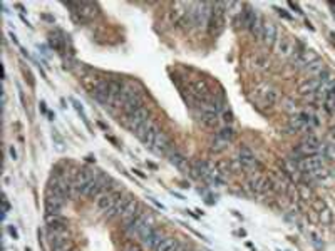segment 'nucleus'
I'll use <instances>...</instances> for the list:
<instances>
[{"instance_id":"6ab92c4d","label":"nucleus","mask_w":335,"mask_h":251,"mask_svg":"<svg viewBox=\"0 0 335 251\" xmlns=\"http://www.w3.org/2000/svg\"><path fill=\"white\" fill-rule=\"evenodd\" d=\"M178 246H179V243L176 241L175 238L166 236V238H163V241L158 245V248L155 251H176Z\"/></svg>"},{"instance_id":"393cba45","label":"nucleus","mask_w":335,"mask_h":251,"mask_svg":"<svg viewBox=\"0 0 335 251\" xmlns=\"http://www.w3.org/2000/svg\"><path fill=\"white\" fill-rule=\"evenodd\" d=\"M298 193H300V198L305 199V201H309L312 198V191H310V188L307 186V184H300Z\"/></svg>"},{"instance_id":"c85d7f7f","label":"nucleus","mask_w":335,"mask_h":251,"mask_svg":"<svg viewBox=\"0 0 335 251\" xmlns=\"http://www.w3.org/2000/svg\"><path fill=\"white\" fill-rule=\"evenodd\" d=\"M122 251H142V246L136 245V243H128V245L122 248Z\"/></svg>"},{"instance_id":"423d86ee","label":"nucleus","mask_w":335,"mask_h":251,"mask_svg":"<svg viewBox=\"0 0 335 251\" xmlns=\"http://www.w3.org/2000/svg\"><path fill=\"white\" fill-rule=\"evenodd\" d=\"M317 59H318V57L315 56L314 50H300V52H296V50H295L294 57H292L295 67L296 69H303V71H305V69L309 67L312 62H315Z\"/></svg>"},{"instance_id":"4468645a","label":"nucleus","mask_w":335,"mask_h":251,"mask_svg":"<svg viewBox=\"0 0 335 251\" xmlns=\"http://www.w3.org/2000/svg\"><path fill=\"white\" fill-rule=\"evenodd\" d=\"M114 193L116 191H104L102 194L98 196V203H96V206H98L99 211L106 213V211L109 210L111 204H113V201H114Z\"/></svg>"},{"instance_id":"4be33fe9","label":"nucleus","mask_w":335,"mask_h":251,"mask_svg":"<svg viewBox=\"0 0 335 251\" xmlns=\"http://www.w3.org/2000/svg\"><path fill=\"white\" fill-rule=\"evenodd\" d=\"M217 134L221 139H225L226 142H232L233 139H235V129H233L232 126H223Z\"/></svg>"},{"instance_id":"2f4dec72","label":"nucleus","mask_w":335,"mask_h":251,"mask_svg":"<svg viewBox=\"0 0 335 251\" xmlns=\"http://www.w3.org/2000/svg\"><path fill=\"white\" fill-rule=\"evenodd\" d=\"M9 153H10V157H12L14 161L17 159V153H15V149L12 148V146H10V148H9Z\"/></svg>"},{"instance_id":"412c9836","label":"nucleus","mask_w":335,"mask_h":251,"mask_svg":"<svg viewBox=\"0 0 335 251\" xmlns=\"http://www.w3.org/2000/svg\"><path fill=\"white\" fill-rule=\"evenodd\" d=\"M250 32H252V36L253 37H256V39H261V34H263V20H261V17L260 15H256L255 17V20H253V24L250 25Z\"/></svg>"},{"instance_id":"6e6552de","label":"nucleus","mask_w":335,"mask_h":251,"mask_svg":"<svg viewBox=\"0 0 335 251\" xmlns=\"http://www.w3.org/2000/svg\"><path fill=\"white\" fill-rule=\"evenodd\" d=\"M278 40V32H276V25L273 22H263V34H261V42H263L267 47L276 44Z\"/></svg>"},{"instance_id":"f3484780","label":"nucleus","mask_w":335,"mask_h":251,"mask_svg":"<svg viewBox=\"0 0 335 251\" xmlns=\"http://www.w3.org/2000/svg\"><path fill=\"white\" fill-rule=\"evenodd\" d=\"M169 163L175 166V168H178V169L183 171V169H186L188 159L181 153H178V151H173V153L169 154Z\"/></svg>"},{"instance_id":"5701e85b","label":"nucleus","mask_w":335,"mask_h":251,"mask_svg":"<svg viewBox=\"0 0 335 251\" xmlns=\"http://www.w3.org/2000/svg\"><path fill=\"white\" fill-rule=\"evenodd\" d=\"M282 109L287 111L288 114H298L300 113L298 107H296V102H295L294 99H290V97H287V99L282 100Z\"/></svg>"},{"instance_id":"473e14b6","label":"nucleus","mask_w":335,"mask_h":251,"mask_svg":"<svg viewBox=\"0 0 335 251\" xmlns=\"http://www.w3.org/2000/svg\"><path fill=\"white\" fill-rule=\"evenodd\" d=\"M9 231H10V234H12L14 238H19V234H17V230H15L14 226H9Z\"/></svg>"},{"instance_id":"39448f33","label":"nucleus","mask_w":335,"mask_h":251,"mask_svg":"<svg viewBox=\"0 0 335 251\" xmlns=\"http://www.w3.org/2000/svg\"><path fill=\"white\" fill-rule=\"evenodd\" d=\"M275 54H276V57H280V59H292L295 54L294 40L287 36L280 37L275 44Z\"/></svg>"},{"instance_id":"2eb2a0df","label":"nucleus","mask_w":335,"mask_h":251,"mask_svg":"<svg viewBox=\"0 0 335 251\" xmlns=\"http://www.w3.org/2000/svg\"><path fill=\"white\" fill-rule=\"evenodd\" d=\"M163 238H164V236H163V233H161L159 230H155L151 234H149L148 238L142 239L141 245L144 246V248H148V250H156V248H158V245H159V243L163 241Z\"/></svg>"},{"instance_id":"bb28decb","label":"nucleus","mask_w":335,"mask_h":251,"mask_svg":"<svg viewBox=\"0 0 335 251\" xmlns=\"http://www.w3.org/2000/svg\"><path fill=\"white\" fill-rule=\"evenodd\" d=\"M320 221L325 223V225H329V223L332 221V213H330L329 210H323L320 213Z\"/></svg>"},{"instance_id":"1a4fd4ad","label":"nucleus","mask_w":335,"mask_h":251,"mask_svg":"<svg viewBox=\"0 0 335 251\" xmlns=\"http://www.w3.org/2000/svg\"><path fill=\"white\" fill-rule=\"evenodd\" d=\"M238 163H240V168L246 169V171H252L258 166V161L255 159L253 153L248 148H241L240 154H238Z\"/></svg>"},{"instance_id":"72a5a7b5","label":"nucleus","mask_w":335,"mask_h":251,"mask_svg":"<svg viewBox=\"0 0 335 251\" xmlns=\"http://www.w3.org/2000/svg\"><path fill=\"white\" fill-rule=\"evenodd\" d=\"M332 134H334V136H335V126L332 127Z\"/></svg>"},{"instance_id":"c756f323","label":"nucleus","mask_w":335,"mask_h":251,"mask_svg":"<svg viewBox=\"0 0 335 251\" xmlns=\"http://www.w3.org/2000/svg\"><path fill=\"white\" fill-rule=\"evenodd\" d=\"M223 117H225L223 121H225L226 126L232 124V121H233V114H232V113H226V111H225V113H223Z\"/></svg>"},{"instance_id":"7c9ffc66","label":"nucleus","mask_w":335,"mask_h":251,"mask_svg":"<svg viewBox=\"0 0 335 251\" xmlns=\"http://www.w3.org/2000/svg\"><path fill=\"white\" fill-rule=\"evenodd\" d=\"M9 210H10L9 201H7V198H3V216H5L7 213H9Z\"/></svg>"},{"instance_id":"a878e982","label":"nucleus","mask_w":335,"mask_h":251,"mask_svg":"<svg viewBox=\"0 0 335 251\" xmlns=\"http://www.w3.org/2000/svg\"><path fill=\"white\" fill-rule=\"evenodd\" d=\"M52 251H74V245H72V241H67V243H64V245L54 246Z\"/></svg>"},{"instance_id":"aec40b11","label":"nucleus","mask_w":335,"mask_h":251,"mask_svg":"<svg viewBox=\"0 0 335 251\" xmlns=\"http://www.w3.org/2000/svg\"><path fill=\"white\" fill-rule=\"evenodd\" d=\"M228 144H230V142H226L225 139H221V137L218 136V134H215L213 141H211L210 149H211V153L218 154V153H223V151H225L226 148H228Z\"/></svg>"},{"instance_id":"0eeeda50","label":"nucleus","mask_w":335,"mask_h":251,"mask_svg":"<svg viewBox=\"0 0 335 251\" xmlns=\"http://www.w3.org/2000/svg\"><path fill=\"white\" fill-rule=\"evenodd\" d=\"M190 94L191 97L198 99L199 102H203V100H206L208 97H210V89H208V84L205 82L203 79H196L193 80V82L190 84Z\"/></svg>"},{"instance_id":"cd10ccee","label":"nucleus","mask_w":335,"mask_h":251,"mask_svg":"<svg viewBox=\"0 0 335 251\" xmlns=\"http://www.w3.org/2000/svg\"><path fill=\"white\" fill-rule=\"evenodd\" d=\"M312 206H314V210L317 211V213H322V211L325 210V203H323L322 199H315L314 203H312Z\"/></svg>"},{"instance_id":"9d476101","label":"nucleus","mask_w":335,"mask_h":251,"mask_svg":"<svg viewBox=\"0 0 335 251\" xmlns=\"http://www.w3.org/2000/svg\"><path fill=\"white\" fill-rule=\"evenodd\" d=\"M64 199L65 198H60V196L56 194H47V199H45V211L47 213L45 214H59L64 206Z\"/></svg>"},{"instance_id":"9b49d317","label":"nucleus","mask_w":335,"mask_h":251,"mask_svg":"<svg viewBox=\"0 0 335 251\" xmlns=\"http://www.w3.org/2000/svg\"><path fill=\"white\" fill-rule=\"evenodd\" d=\"M320 87V77L317 79H305L298 86V94L300 96H315Z\"/></svg>"},{"instance_id":"ddd939ff","label":"nucleus","mask_w":335,"mask_h":251,"mask_svg":"<svg viewBox=\"0 0 335 251\" xmlns=\"http://www.w3.org/2000/svg\"><path fill=\"white\" fill-rule=\"evenodd\" d=\"M104 80H106V79H102V77L99 76V74H96V72H91V74H87V76L82 77L84 87H86L87 91L91 92V94H92V92H94L99 86H101Z\"/></svg>"},{"instance_id":"7ed1b4c3","label":"nucleus","mask_w":335,"mask_h":251,"mask_svg":"<svg viewBox=\"0 0 335 251\" xmlns=\"http://www.w3.org/2000/svg\"><path fill=\"white\" fill-rule=\"evenodd\" d=\"M142 211L141 204L138 203L136 198H133V196H126V204H124V210L121 211V214H119V219H121L124 225H128L131 219H134L138 214H139Z\"/></svg>"},{"instance_id":"dca6fc26","label":"nucleus","mask_w":335,"mask_h":251,"mask_svg":"<svg viewBox=\"0 0 335 251\" xmlns=\"http://www.w3.org/2000/svg\"><path fill=\"white\" fill-rule=\"evenodd\" d=\"M325 64H323V60L317 59L315 62H312L309 67L305 69V74L309 76V79H317V77H320L323 72H325Z\"/></svg>"},{"instance_id":"f03ea898","label":"nucleus","mask_w":335,"mask_h":251,"mask_svg":"<svg viewBox=\"0 0 335 251\" xmlns=\"http://www.w3.org/2000/svg\"><path fill=\"white\" fill-rule=\"evenodd\" d=\"M149 117H151V113H149V109L144 106V107H141V109L134 111V113L126 114L122 122H124V126L128 127L131 133L136 134V131L139 129L142 124H146V122L149 121Z\"/></svg>"},{"instance_id":"a211bd4d","label":"nucleus","mask_w":335,"mask_h":251,"mask_svg":"<svg viewBox=\"0 0 335 251\" xmlns=\"http://www.w3.org/2000/svg\"><path fill=\"white\" fill-rule=\"evenodd\" d=\"M199 121H201V124L206 126V127H217L219 119H218V114L206 113V111H203L201 116H199Z\"/></svg>"},{"instance_id":"20e7f679","label":"nucleus","mask_w":335,"mask_h":251,"mask_svg":"<svg viewBox=\"0 0 335 251\" xmlns=\"http://www.w3.org/2000/svg\"><path fill=\"white\" fill-rule=\"evenodd\" d=\"M149 223V213L148 211L142 210L139 214L136 216L134 219H131V221L128 223V225H124V231L128 236H138L139 234V231L144 228V225H148Z\"/></svg>"},{"instance_id":"f257e3e1","label":"nucleus","mask_w":335,"mask_h":251,"mask_svg":"<svg viewBox=\"0 0 335 251\" xmlns=\"http://www.w3.org/2000/svg\"><path fill=\"white\" fill-rule=\"evenodd\" d=\"M161 133L159 124H158V119H149L146 124H142L139 129L136 131V136L139 137V141L146 148L153 149V144H155L158 134Z\"/></svg>"},{"instance_id":"f8f14e48","label":"nucleus","mask_w":335,"mask_h":251,"mask_svg":"<svg viewBox=\"0 0 335 251\" xmlns=\"http://www.w3.org/2000/svg\"><path fill=\"white\" fill-rule=\"evenodd\" d=\"M169 148H171V141H169L168 134L161 131V133L158 134V137H156L155 144H153V151H155V153L158 154V156H163V154H166V153H168Z\"/></svg>"},{"instance_id":"b1692460","label":"nucleus","mask_w":335,"mask_h":251,"mask_svg":"<svg viewBox=\"0 0 335 251\" xmlns=\"http://www.w3.org/2000/svg\"><path fill=\"white\" fill-rule=\"evenodd\" d=\"M252 64H253V69H256V71H265L267 69L268 62L263 59V57L260 56H253L252 57Z\"/></svg>"}]
</instances>
